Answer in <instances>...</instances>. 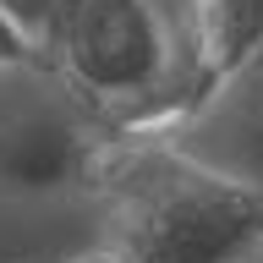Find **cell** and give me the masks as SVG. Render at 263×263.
Returning <instances> with one entry per match:
<instances>
[{"label":"cell","instance_id":"cell-5","mask_svg":"<svg viewBox=\"0 0 263 263\" xmlns=\"http://www.w3.org/2000/svg\"><path fill=\"white\" fill-rule=\"evenodd\" d=\"M192 28H197L203 93H209L263 44V0H192Z\"/></svg>","mask_w":263,"mask_h":263},{"label":"cell","instance_id":"cell-9","mask_svg":"<svg viewBox=\"0 0 263 263\" xmlns=\"http://www.w3.org/2000/svg\"><path fill=\"white\" fill-rule=\"evenodd\" d=\"M252 263H263V258H252Z\"/></svg>","mask_w":263,"mask_h":263},{"label":"cell","instance_id":"cell-6","mask_svg":"<svg viewBox=\"0 0 263 263\" xmlns=\"http://www.w3.org/2000/svg\"><path fill=\"white\" fill-rule=\"evenodd\" d=\"M6 11H11V22L28 39H44V28H49V16L61 11V0H0Z\"/></svg>","mask_w":263,"mask_h":263},{"label":"cell","instance_id":"cell-4","mask_svg":"<svg viewBox=\"0 0 263 263\" xmlns=\"http://www.w3.org/2000/svg\"><path fill=\"white\" fill-rule=\"evenodd\" d=\"M170 143L263 192V44L170 126Z\"/></svg>","mask_w":263,"mask_h":263},{"label":"cell","instance_id":"cell-1","mask_svg":"<svg viewBox=\"0 0 263 263\" xmlns=\"http://www.w3.org/2000/svg\"><path fill=\"white\" fill-rule=\"evenodd\" d=\"M110 137H170L203 99L192 0H61L39 39Z\"/></svg>","mask_w":263,"mask_h":263},{"label":"cell","instance_id":"cell-2","mask_svg":"<svg viewBox=\"0 0 263 263\" xmlns=\"http://www.w3.org/2000/svg\"><path fill=\"white\" fill-rule=\"evenodd\" d=\"M110 247L126 263H252L263 258V192L192 159L170 137L126 148L104 170Z\"/></svg>","mask_w":263,"mask_h":263},{"label":"cell","instance_id":"cell-3","mask_svg":"<svg viewBox=\"0 0 263 263\" xmlns=\"http://www.w3.org/2000/svg\"><path fill=\"white\" fill-rule=\"evenodd\" d=\"M110 143L104 121L71 82L44 61L0 66V192L49 197L99 170V148Z\"/></svg>","mask_w":263,"mask_h":263},{"label":"cell","instance_id":"cell-7","mask_svg":"<svg viewBox=\"0 0 263 263\" xmlns=\"http://www.w3.org/2000/svg\"><path fill=\"white\" fill-rule=\"evenodd\" d=\"M39 55V39H28V33L11 22V11L0 6V66H11V61H33Z\"/></svg>","mask_w":263,"mask_h":263},{"label":"cell","instance_id":"cell-8","mask_svg":"<svg viewBox=\"0 0 263 263\" xmlns=\"http://www.w3.org/2000/svg\"><path fill=\"white\" fill-rule=\"evenodd\" d=\"M61 263H126L115 247H93V252H77V258H61Z\"/></svg>","mask_w":263,"mask_h":263}]
</instances>
